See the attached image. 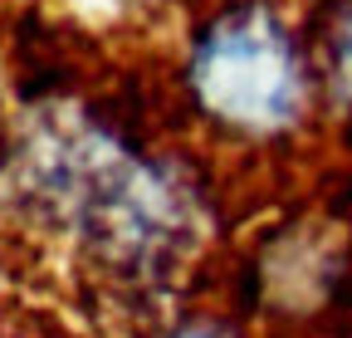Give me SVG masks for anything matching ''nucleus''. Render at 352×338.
I'll list each match as a JSON object with an SVG mask.
<instances>
[{
  "mask_svg": "<svg viewBox=\"0 0 352 338\" xmlns=\"http://www.w3.org/2000/svg\"><path fill=\"white\" fill-rule=\"evenodd\" d=\"M235 231L162 64L94 69L0 34V314L34 338H142L215 289Z\"/></svg>",
  "mask_w": 352,
  "mask_h": 338,
  "instance_id": "nucleus-1",
  "label": "nucleus"
},
{
  "mask_svg": "<svg viewBox=\"0 0 352 338\" xmlns=\"http://www.w3.org/2000/svg\"><path fill=\"white\" fill-rule=\"evenodd\" d=\"M162 89L240 226L303 196L328 162L298 0H196L162 59Z\"/></svg>",
  "mask_w": 352,
  "mask_h": 338,
  "instance_id": "nucleus-2",
  "label": "nucleus"
},
{
  "mask_svg": "<svg viewBox=\"0 0 352 338\" xmlns=\"http://www.w3.org/2000/svg\"><path fill=\"white\" fill-rule=\"evenodd\" d=\"M328 142L352 133V0H298Z\"/></svg>",
  "mask_w": 352,
  "mask_h": 338,
  "instance_id": "nucleus-3",
  "label": "nucleus"
},
{
  "mask_svg": "<svg viewBox=\"0 0 352 338\" xmlns=\"http://www.w3.org/2000/svg\"><path fill=\"white\" fill-rule=\"evenodd\" d=\"M142 338H259V333L210 289V294H201V299H191L186 309H176L171 319H162Z\"/></svg>",
  "mask_w": 352,
  "mask_h": 338,
  "instance_id": "nucleus-4",
  "label": "nucleus"
}]
</instances>
